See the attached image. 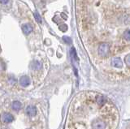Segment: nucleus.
<instances>
[{"instance_id": "obj_1", "label": "nucleus", "mask_w": 130, "mask_h": 129, "mask_svg": "<svg viewBox=\"0 0 130 129\" xmlns=\"http://www.w3.org/2000/svg\"><path fill=\"white\" fill-rule=\"evenodd\" d=\"M109 45L107 43H101L99 46V54L103 57H105L109 54Z\"/></svg>"}, {"instance_id": "obj_2", "label": "nucleus", "mask_w": 130, "mask_h": 129, "mask_svg": "<svg viewBox=\"0 0 130 129\" xmlns=\"http://www.w3.org/2000/svg\"><path fill=\"white\" fill-rule=\"evenodd\" d=\"M94 100H95L96 104L99 106H103L106 104V102H107L106 97L102 94H96V96L94 97Z\"/></svg>"}, {"instance_id": "obj_3", "label": "nucleus", "mask_w": 130, "mask_h": 129, "mask_svg": "<svg viewBox=\"0 0 130 129\" xmlns=\"http://www.w3.org/2000/svg\"><path fill=\"white\" fill-rule=\"evenodd\" d=\"M14 119V117L10 113H4L3 115V120L4 123H11L12 121Z\"/></svg>"}, {"instance_id": "obj_4", "label": "nucleus", "mask_w": 130, "mask_h": 129, "mask_svg": "<svg viewBox=\"0 0 130 129\" xmlns=\"http://www.w3.org/2000/svg\"><path fill=\"white\" fill-rule=\"evenodd\" d=\"M30 82H31L30 79L26 76H22V77L20 78V84L22 87H27L28 85H29V84H30Z\"/></svg>"}, {"instance_id": "obj_5", "label": "nucleus", "mask_w": 130, "mask_h": 129, "mask_svg": "<svg viewBox=\"0 0 130 129\" xmlns=\"http://www.w3.org/2000/svg\"><path fill=\"white\" fill-rule=\"evenodd\" d=\"M36 113H37V109H36L35 106H27V108H26V114L28 116H30V117L34 116L36 115Z\"/></svg>"}, {"instance_id": "obj_6", "label": "nucleus", "mask_w": 130, "mask_h": 129, "mask_svg": "<svg viewBox=\"0 0 130 129\" xmlns=\"http://www.w3.org/2000/svg\"><path fill=\"white\" fill-rule=\"evenodd\" d=\"M22 31L24 32V34H29L32 31V27L29 24H25V25H23L22 26Z\"/></svg>"}, {"instance_id": "obj_7", "label": "nucleus", "mask_w": 130, "mask_h": 129, "mask_svg": "<svg viewBox=\"0 0 130 129\" xmlns=\"http://www.w3.org/2000/svg\"><path fill=\"white\" fill-rule=\"evenodd\" d=\"M111 64L113 67H121L122 65H123V63H122V61L120 58H114L112 60H111Z\"/></svg>"}, {"instance_id": "obj_8", "label": "nucleus", "mask_w": 130, "mask_h": 129, "mask_svg": "<svg viewBox=\"0 0 130 129\" xmlns=\"http://www.w3.org/2000/svg\"><path fill=\"white\" fill-rule=\"evenodd\" d=\"M11 107H12V109H13L14 110H15V111H19V110H20V109H21L22 105H21V103H20V102H18V101H15V102H12V104H11Z\"/></svg>"}, {"instance_id": "obj_9", "label": "nucleus", "mask_w": 130, "mask_h": 129, "mask_svg": "<svg viewBox=\"0 0 130 129\" xmlns=\"http://www.w3.org/2000/svg\"><path fill=\"white\" fill-rule=\"evenodd\" d=\"M31 67L32 68V69H34V70L40 69V68H41V63H40V62H38V61H34V62L32 63Z\"/></svg>"}, {"instance_id": "obj_10", "label": "nucleus", "mask_w": 130, "mask_h": 129, "mask_svg": "<svg viewBox=\"0 0 130 129\" xmlns=\"http://www.w3.org/2000/svg\"><path fill=\"white\" fill-rule=\"evenodd\" d=\"M71 56H72V59H74L75 61H78V57H77V55H76V50H75V48H73V47L71 49Z\"/></svg>"}, {"instance_id": "obj_11", "label": "nucleus", "mask_w": 130, "mask_h": 129, "mask_svg": "<svg viewBox=\"0 0 130 129\" xmlns=\"http://www.w3.org/2000/svg\"><path fill=\"white\" fill-rule=\"evenodd\" d=\"M34 16L36 20V21L38 23H42V18H41V15L39 13H38L37 11H35V12L34 13Z\"/></svg>"}, {"instance_id": "obj_12", "label": "nucleus", "mask_w": 130, "mask_h": 129, "mask_svg": "<svg viewBox=\"0 0 130 129\" xmlns=\"http://www.w3.org/2000/svg\"><path fill=\"white\" fill-rule=\"evenodd\" d=\"M124 38H125L126 40H127V41H129L130 36H129V30H128H128H126V31L124 32Z\"/></svg>"}, {"instance_id": "obj_13", "label": "nucleus", "mask_w": 130, "mask_h": 129, "mask_svg": "<svg viewBox=\"0 0 130 129\" xmlns=\"http://www.w3.org/2000/svg\"><path fill=\"white\" fill-rule=\"evenodd\" d=\"M63 41L66 42V43H68V44H71L72 43V39L69 38V37H64L63 38Z\"/></svg>"}, {"instance_id": "obj_14", "label": "nucleus", "mask_w": 130, "mask_h": 129, "mask_svg": "<svg viewBox=\"0 0 130 129\" xmlns=\"http://www.w3.org/2000/svg\"><path fill=\"white\" fill-rule=\"evenodd\" d=\"M59 29L63 32H65L67 29H68V26L66 25H62L61 26H59Z\"/></svg>"}, {"instance_id": "obj_15", "label": "nucleus", "mask_w": 130, "mask_h": 129, "mask_svg": "<svg viewBox=\"0 0 130 129\" xmlns=\"http://www.w3.org/2000/svg\"><path fill=\"white\" fill-rule=\"evenodd\" d=\"M129 54H127L126 55V57H125V63H126V64H127V66L128 67H129V65H130V63H129Z\"/></svg>"}, {"instance_id": "obj_16", "label": "nucleus", "mask_w": 130, "mask_h": 129, "mask_svg": "<svg viewBox=\"0 0 130 129\" xmlns=\"http://www.w3.org/2000/svg\"><path fill=\"white\" fill-rule=\"evenodd\" d=\"M8 1H9V0H0V3H3V4H6V3H8Z\"/></svg>"}]
</instances>
